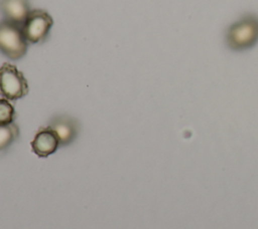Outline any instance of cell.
<instances>
[{"label": "cell", "instance_id": "cell-7", "mask_svg": "<svg viewBox=\"0 0 258 229\" xmlns=\"http://www.w3.org/2000/svg\"><path fill=\"white\" fill-rule=\"evenodd\" d=\"M0 11L5 20L22 26L30 12L29 2L28 0H0Z\"/></svg>", "mask_w": 258, "mask_h": 229}, {"label": "cell", "instance_id": "cell-1", "mask_svg": "<svg viewBox=\"0 0 258 229\" xmlns=\"http://www.w3.org/2000/svg\"><path fill=\"white\" fill-rule=\"evenodd\" d=\"M258 42V17L246 15L233 23L227 30V46L235 51L253 47Z\"/></svg>", "mask_w": 258, "mask_h": 229}, {"label": "cell", "instance_id": "cell-3", "mask_svg": "<svg viewBox=\"0 0 258 229\" xmlns=\"http://www.w3.org/2000/svg\"><path fill=\"white\" fill-rule=\"evenodd\" d=\"M28 83L14 64L5 62L0 66V94L8 100H16L28 93Z\"/></svg>", "mask_w": 258, "mask_h": 229}, {"label": "cell", "instance_id": "cell-2", "mask_svg": "<svg viewBox=\"0 0 258 229\" xmlns=\"http://www.w3.org/2000/svg\"><path fill=\"white\" fill-rule=\"evenodd\" d=\"M28 41L25 39L22 26L2 20L0 22V50L11 59H19L25 55Z\"/></svg>", "mask_w": 258, "mask_h": 229}, {"label": "cell", "instance_id": "cell-9", "mask_svg": "<svg viewBox=\"0 0 258 229\" xmlns=\"http://www.w3.org/2000/svg\"><path fill=\"white\" fill-rule=\"evenodd\" d=\"M15 114V109L12 103L6 98H0V126L13 123Z\"/></svg>", "mask_w": 258, "mask_h": 229}, {"label": "cell", "instance_id": "cell-6", "mask_svg": "<svg viewBox=\"0 0 258 229\" xmlns=\"http://www.w3.org/2000/svg\"><path fill=\"white\" fill-rule=\"evenodd\" d=\"M32 152L40 158H46L53 154L59 145V140L55 132L48 126L40 128L31 142Z\"/></svg>", "mask_w": 258, "mask_h": 229}, {"label": "cell", "instance_id": "cell-5", "mask_svg": "<svg viewBox=\"0 0 258 229\" xmlns=\"http://www.w3.org/2000/svg\"><path fill=\"white\" fill-rule=\"evenodd\" d=\"M48 127L55 132L60 146L72 144L78 137L80 130L79 122L75 118L67 114L53 117L49 121Z\"/></svg>", "mask_w": 258, "mask_h": 229}, {"label": "cell", "instance_id": "cell-8", "mask_svg": "<svg viewBox=\"0 0 258 229\" xmlns=\"http://www.w3.org/2000/svg\"><path fill=\"white\" fill-rule=\"evenodd\" d=\"M19 136V128L16 124L0 126V151L7 149Z\"/></svg>", "mask_w": 258, "mask_h": 229}, {"label": "cell", "instance_id": "cell-4", "mask_svg": "<svg viewBox=\"0 0 258 229\" xmlns=\"http://www.w3.org/2000/svg\"><path fill=\"white\" fill-rule=\"evenodd\" d=\"M53 24L51 16L44 10H31L22 25V32L25 39L30 43H37L44 40Z\"/></svg>", "mask_w": 258, "mask_h": 229}]
</instances>
